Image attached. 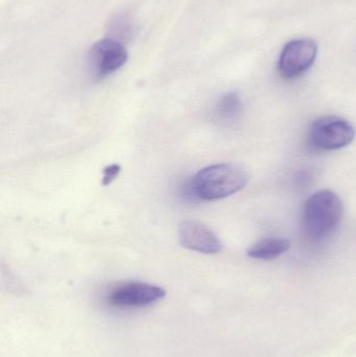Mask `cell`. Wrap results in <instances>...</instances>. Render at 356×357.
Instances as JSON below:
<instances>
[{"label":"cell","mask_w":356,"mask_h":357,"mask_svg":"<svg viewBox=\"0 0 356 357\" xmlns=\"http://www.w3.org/2000/svg\"><path fill=\"white\" fill-rule=\"evenodd\" d=\"M248 171L234 163L205 167L189 183L187 193L203 201H217L238 192L248 184Z\"/></svg>","instance_id":"6da1fadb"},{"label":"cell","mask_w":356,"mask_h":357,"mask_svg":"<svg viewBox=\"0 0 356 357\" xmlns=\"http://www.w3.org/2000/svg\"><path fill=\"white\" fill-rule=\"evenodd\" d=\"M344 213L342 199L332 190L314 193L303 208L302 224L305 233L315 241L332 235L338 228Z\"/></svg>","instance_id":"7a4b0ae2"},{"label":"cell","mask_w":356,"mask_h":357,"mask_svg":"<svg viewBox=\"0 0 356 357\" xmlns=\"http://www.w3.org/2000/svg\"><path fill=\"white\" fill-rule=\"evenodd\" d=\"M353 123L339 116H324L317 119L309 129V142L321 151H336L346 148L355 140Z\"/></svg>","instance_id":"3957f363"},{"label":"cell","mask_w":356,"mask_h":357,"mask_svg":"<svg viewBox=\"0 0 356 357\" xmlns=\"http://www.w3.org/2000/svg\"><path fill=\"white\" fill-rule=\"evenodd\" d=\"M165 295V289L158 285L127 281L113 287L107 296V301L115 307L141 308L160 301Z\"/></svg>","instance_id":"277c9868"},{"label":"cell","mask_w":356,"mask_h":357,"mask_svg":"<svg viewBox=\"0 0 356 357\" xmlns=\"http://www.w3.org/2000/svg\"><path fill=\"white\" fill-rule=\"evenodd\" d=\"M318 54V45L315 40L301 38L288 42L278 61V71L284 79H293L307 73Z\"/></svg>","instance_id":"5b68a950"},{"label":"cell","mask_w":356,"mask_h":357,"mask_svg":"<svg viewBox=\"0 0 356 357\" xmlns=\"http://www.w3.org/2000/svg\"><path fill=\"white\" fill-rule=\"evenodd\" d=\"M127 61V52L114 39H102L93 44L88 52L87 65L96 79H104L121 69Z\"/></svg>","instance_id":"8992f818"},{"label":"cell","mask_w":356,"mask_h":357,"mask_svg":"<svg viewBox=\"0 0 356 357\" xmlns=\"http://www.w3.org/2000/svg\"><path fill=\"white\" fill-rule=\"evenodd\" d=\"M180 243L186 249L202 254H217L223 250L219 236L196 220H183L179 225Z\"/></svg>","instance_id":"52a82bcc"},{"label":"cell","mask_w":356,"mask_h":357,"mask_svg":"<svg viewBox=\"0 0 356 357\" xmlns=\"http://www.w3.org/2000/svg\"><path fill=\"white\" fill-rule=\"evenodd\" d=\"M291 248V241L282 237L261 239L247 250V255L254 259L273 260L284 255Z\"/></svg>","instance_id":"ba28073f"},{"label":"cell","mask_w":356,"mask_h":357,"mask_svg":"<svg viewBox=\"0 0 356 357\" xmlns=\"http://www.w3.org/2000/svg\"><path fill=\"white\" fill-rule=\"evenodd\" d=\"M242 102L236 92L224 94L217 105V113L222 119L232 121L242 112Z\"/></svg>","instance_id":"9c48e42d"},{"label":"cell","mask_w":356,"mask_h":357,"mask_svg":"<svg viewBox=\"0 0 356 357\" xmlns=\"http://www.w3.org/2000/svg\"><path fill=\"white\" fill-rule=\"evenodd\" d=\"M121 165H111L107 167L106 169H104L102 184L104 185V186L110 185L111 183L116 178L117 176L121 174Z\"/></svg>","instance_id":"30bf717a"}]
</instances>
